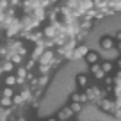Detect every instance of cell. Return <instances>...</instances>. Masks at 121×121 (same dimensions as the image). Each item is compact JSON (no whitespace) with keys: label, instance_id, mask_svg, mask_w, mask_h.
Instances as JSON below:
<instances>
[{"label":"cell","instance_id":"cell-5","mask_svg":"<svg viewBox=\"0 0 121 121\" xmlns=\"http://www.w3.org/2000/svg\"><path fill=\"white\" fill-rule=\"evenodd\" d=\"M59 29H60V23H59V20H57V22H50L48 25L41 30V32H43L45 38H53V36L59 32Z\"/></svg>","mask_w":121,"mask_h":121},{"label":"cell","instance_id":"cell-22","mask_svg":"<svg viewBox=\"0 0 121 121\" xmlns=\"http://www.w3.org/2000/svg\"><path fill=\"white\" fill-rule=\"evenodd\" d=\"M34 66H36V60H34V59H32V57H29V59H27V60H25V66H23V68H25V69H27V71H30V69L34 68Z\"/></svg>","mask_w":121,"mask_h":121},{"label":"cell","instance_id":"cell-8","mask_svg":"<svg viewBox=\"0 0 121 121\" xmlns=\"http://www.w3.org/2000/svg\"><path fill=\"white\" fill-rule=\"evenodd\" d=\"M100 46L103 50H114V38L112 36H103L100 39Z\"/></svg>","mask_w":121,"mask_h":121},{"label":"cell","instance_id":"cell-15","mask_svg":"<svg viewBox=\"0 0 121 121\" xmlns=\"http://www.w3.org/2000/svg\"><path fill=\"white\" fill-rule=\"evenodd\" d=\"M0 107H2V109H9V107H13V100L9 98V96H2V95H0Z\"/></svg>","mask_w":121,"mask_h":121},{"label":"cell","instance_id":"cell-2","mask_svg":"<svg viewBox=\"0 0 121 121\" xmlns=\"http://www.w3.org/2000/svg\"><path fill=\"white\" fill-rule=\"evenodd\" d=\"M84 93H86V96H87V102H95V103L98 102L100 98L105 96V91H102L100 87H96V86H91V87L87 86Z\"/></svg>","mask_w":121,"mask_h":121},{"label":"cell","instance_id":"cell-9","mask_svg":"<svg viewBox=\"0 0 121 121\" xmlns=\"http://www.w3.org/2000/svg\"><path fill=\"white\" fill-rule=\"evenodd\" d=\"M14 68H16V66L13 64L9 59H0V71H2V73H11Z\"/></svg>","mask_w":121,"mask_h":121},{"label":"cell","instance_id":"cell-18","mask_svg":"<svg viewBox=\"0 0 121 121\" xmlns=\"http://www.w3.org/2000/svg\"><path fill=\"white\" fill-rule=\"evenodd\" d=\"M0 95H2V96H9V98H13V95H14V89H13L11 86H5L4 89H0Z\"/></svg>","mask_w":121,"mask_h":121},{"label":"cell","instance_id":"cell-19","mask_svg":"<svg viewBox=\"0 0 121 121\" xmlns=\"http://www.w3.org/2000/svg\"><path fill=\"white\" fill-rule=\"evenodd\" d=\"M100 68H102L105 73H110V71L114 69V64L110 62V60H105V62H102V64H100Z\"/></svg>","mask_w":121,"mask_h":121},{"label":"cell","instance_id":"cell-30","mask_svg":"<svg viewBox=\"0 0 121 121\" xmlns=\"http://www.w3.org/2000/svg\"><path fill=\"white\" fill-rule=\"evenodd\" d=\"M9 121H18V117H11V119H9Z\"/></svg>","mask_w":121,"mask_h":121},{"label":"cell","instance_id":"cell-24","mask_svg":"<svg viewBox=\"0 0 121 121\" xmlns=\"http://www.w3.org/2000/svg\"><path fill=\"white\" fill-rule=\"evenodd\" d=\"M93 75H95V77H96V78H98V80H102V78H103V77H105V75H107V73H105V71H103V69H102V68H100V69H98V71H95V73H93Z\"/></svg>","mask_w":121,"mask_h":121},{"label":"cell","instance_id":"cell-4","mask_svg":"<svg viewBox=\"0 0 121 121\" xmlns=\"http://www.w3.org/2000/svg\"><path fill=\"white\" fill-rule=\"evenodd\" d=\"M89 52V46L87 45H84V43H78V45L75 46V48L69 52V55H68V59L66 60H77V59H82L86 53Z\"/></svg>","mask_w":121,"mask_h":121},{"label":"cell","instance_id":"cell-26","mask_svg":"<svg viewBox=\"0 0 121 121\" xmlns=\"http://www.w3.org/2000/svg\"><path fill=\"white\" fill-rule=\"evenodd\" d=\"M69 102H80V93H73L69 96Z\"/></svg>","mask_w":121,"mask_h":121},{"label":"cell","instance_id":"cell-11","mask_svg":"<svg viewBox=\"0 0 121 121\" xmlns=\"http://www.w3.org/2000/svg\"><path fill=\"white\" fill-rule=\"evenodd\" d=\"M23 59H25V57H23V55H20L18 52H13L11 55H9V60H11V62H13L14 66H20V64H23Z\"/></svg>","mask_w":121,"mask_h":121},{"label":"cell","instance_id":"cell-14","mask_svg":"<svg viewBox=\"0 0 121 121\" xmlns=\"http://www.w3.org/2000/svg\"><path fill=\"white\" fill-rule=\"evenodd\" d=\"M48 80H50L48 73H41V75L38 77V86H36V87H43V89H45V86L48 84Z\"/></svg>","mask_w":121,"mask_h":121},{"label":"cell","instance_id":"cell-16","mask_svg":"<svg viewBox=\"0 0 121 121\" xmlns=\"http://www.w3.org/2000/svg\"><path fill=\"white\" fill-rule=\"evenodd\" d=\"M4 82H5V86H11V87L18 86V78H16V75H7Z\"/></svg>","mask_w":121,"mask_h":121},{"label":"cell","instance_id":"cell-20","mask_svg":"<svg viewBox=\"0 0 121 121\" xmlns=\"http://www.w3.org/2000/svg\"><path fill=\"white\" fill-rule=\"evenodd\" d=\"M69 109L73 110V114H78L82 110V103L80 102H69Z\"/></svg>","mask_w":121,"mask_h":121},{"label":"cell","instance_id":"cell-31","mask_svg":"<svg viewBox=\"0 0 121 121\" xmlns=\"http://www.w3.org/2000/svg\"><path fill=\"white\" fill-rule=\"evenodd\" d=\"M60 2H66V0H60Z\"/></svg>","mask_w":121,"mask_h":121},{"label":"cell","instance_id":"cell-29","mask_svg":"<svg viewBox=\"0 0 121 121\" xmlns=\"http://www.w3.org/2000/svg\"><path fill=\"white\" fill-rule=\"evenodd\" d=\"M46 121H59V119H57V117L53 116V117H48V119H46Z\"/></svg>","mask_w":121,"mask_h":121},{"label":"cell","instance_id":"cell-28","mask_svg":"<svg viewBox=\"0 0 121 121\" xmlns=\"http://www.w3.org/2000/svg\"><path fill=\"white\" fill-rule=\"evenodd\" d=\"M80 103H87V96H86V93H80Z\"/></svg>","mask_w":121,"mask_h":121},{"label":"cell","instance_id":"cell-7","mask_svg":"<svg viewBox=\"0 0 121 121\" xmlns=\"http://www.w3.org/2000/svg\"><path fill=\"white\" fill-rule=\"evenodd\" d=\"M71 116H73V110L69 109V105L62 107V109H60L59 112L55 114V117H57V119H59V121H68V119H69V117H71Z\"/></svg>","mask_w":121,"mask_h":121},{"label":"cell","instance_id":"cell-21","mask_svg":"<svg viewBox=\"0 0 121 121\" xmlns=\"http://www.w3.org/2000/svg\"><path fill=\"white\" fill-rule=\"evenodd\" d=\"M27 73H29V71H27V69L23 68L22 64H20L18 68H16V77H18V78H25V77H27Z\"/></svg>","mask_w":121,"mask_h":121},{"label":"cell","instance_id":"cell-10","mask_svg":"<svg viewBox=\"0 0 121 121\" xmlns=\"http://www.w3.org/2000/svg\"><path fill=\"white\" fill-rule=\"evenodd\" d=\"M84 59L87 60V64H95V62L100 60V55H98V52H95V50H89V52L84 55Z\"/></svg>","mask_w":121,"mask_h":121},{"label":"cell","instance_id":"cell-6","mask_svg":"<svg viewBox=\"0 0 121 121\" xmlns=\"http://www.w3.org/2000/svg\"><path fill=\"white\" fill-rule=\"evenodd\" d=\"M53 57H55V52H53V48H45V50H43V53L39 55L38 62H41V64H50Z\"/></svg>","mask_w":121,"mask_h":121},{"label":"cell","instance_id":"cell-13","mask_svg":"<svg viewBox=\"0 0 121 121\" xmlns=\"http://www.w3.org/2000/svg\"><path fill=\"white\" fill-rule=\"evenodd\" d=\"M43 50H45V48H43V45H41V43H36V48L32 50V55H30V57H32V59H34L36 62H38V59H39V55L43 53Z\"/></svg>","mask_w":121,"mask_h":121},{"label":"cell","instance_id":"cell-27","mask_svg":"<svg viewBox=\"0 0 121 121\" xmlns=\"http://www.w3.org/2000/svg\"><path fill=\"white\" fill-rule=\"evenodd\" d=\"M7 7H9V0H0V9H2V11H5Z\"/></svg>","mask_w":121,"mask_h":121},{"label":"cell","instance_id":"cell-25","mask_svg":"<svg viewBox=\"0 0 121 121\" xmlns=\"http://www.w3.org/2000/svg\"><path fill=\"white\" fill-rule=\"evenodd\" d=\"M20 4H22V0H9V7H13V9L20 7Z\"/></svg>","mask_w":121,"mask_h":121},{"label":"cell","instance_id":"cell-3","mask_svg":"<svg viewBox=\"0 0 121 121\" xmlns=\"http://www.w3.org/2000/svg\"><path fill=\"white\" fill-rule=\"evenodd\" d=\"M20 23H22V29L23 30H34V29H38V27H39V23H41V22H38L32 14H23L22 18H20Z\"/></svg>","mask_w":121,"mask_h":121},{"label":"cell","instance_id":"cell-17","mask_svg":"<svg viewBox=\"0 0 121 121\" xmlns=\"http://www.w3.org/2000/svg\"><path fill=\"white\" fill-rule=\"evenodd\" d=\"M20 96H22V98H23V102H29V100L30 98H32V89H30V87H27V89H23L22 91V93H20Z\"/></svg>","mask_w":121,"mask_h":121},{"label":"cell","instance_id":"cell-32","mask_svg":"<svg viewBox=\"0 0 121 121\" xmlns=\"http://www.w3.org/2000/svg\"><path fill=\"white\" fill-rule=\"evenodd\" d=\"M0 75H2V71H0Z\"/></svg>","mask_w":121,"mask_h":121},{"label":"cell","instance_id":"cell-12","mask_svg":"<svg viewBox=\"0 0 121 121\" xmlns=\"http://www.w3.org/2000/svg\"><path fill=\"white\" fill-rule=\"evenodd\" d=\"M75 80H77V86L82 87V89H86V87L89 86V78H87V75H84V73L82 75H77Z\"/></svg>","mask_w":121,"mask_h":121},{"label":"cell","instance_id":"cell-23","mask_svg":"<svg viewBox=\"0 0 121 121\" xmlns=\"http://www.w3.org/2000/svg\"><path fill=\"white\" fill-rule=\"evenodd\" d=\"M38 64H39V73H50L52 71L50 64H41V62H38Z\"/></svg>","mask_w":121,"mask_h":121},{"label":"cell","instance_id":"cell-1","mask_svg":"<svg viewBox=\"0 0 121 121\" xmlns=\"http://www.w3.org/2000/svg\"><path fill=\"white\" fill-rule=\"evenodd\" d=\"M4 30H5V38H14V36H18V32L22 30V23H20L18 16L11 18V22L7 23V27H5Z\"/></svg>","mask_w":121,"mask_h":121}]
</instances>
